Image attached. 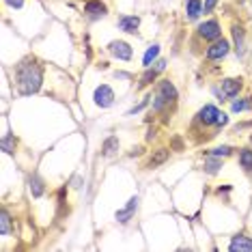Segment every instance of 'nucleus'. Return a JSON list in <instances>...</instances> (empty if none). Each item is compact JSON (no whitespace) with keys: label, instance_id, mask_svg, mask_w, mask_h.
I'll return each mask as SVG.
<instances>
[{"label":"nucleus","instance_id":"nucleus-8","mask_svg":"<svg viewBox=\"0 0 252 252\" xmlns=\"http://www.w3.org/2000/svg\"><path fill=\"white\" fill-rule=\"evenodd\" d=\"M114 91L110 84H99L95 91H93V101L97 108H101V110H106V108H110L114 104Z\"/></svg>","mask_w":252,"mask_h":252},{"label":"nucleus","instance_id":"nucleus-6","mask_svg":"<svg viewBox=\"0 0 252 252\" xmlns=\"http://www.w3.org/2000/svg\"><path fill=\"white\" fill-rule=\"evenodd\" d=\"M242 89H244V78H224L220 82L222 101H231L235 97H239Z\"/></svg>","mask_w":252,"mask_h":252},{"label":"nucleus","instance_id":"nucleus-11","mask_svg":"<svg viewBox=\"0 0 252 252\" xmlns=\"http://www.w3.org/2000/svg\"><path fill=\"white\" fill-rule=\"evenodd\" d=\"M84 15L95 22V20H101L108 15V4L104 2V0H87L84 2Z\"/></svg>","mask_w":252,"mask_h":252},{"label":"nucleus","instance_id":"nucleus-20","mask_svg":"<svg viewBox=\"0 0 252 252\" xmlns=\"http://www.w3.org/2000/svg\"><path fill=\"white\" fill-rule=\"evenodd\" d=\"M119 147H121V140L117 138V136H108L104 140V145H101V156L104 158H110L114 153L119 151Z\"/></svg>","mask_w":252,"mask_h":252},{"label":"nucleus","instance_id":"nucleus-4","mask_svg":"<svg viewBox=\"0 0 252 252\" xmlns=\"http://www.w3.org/2000/svg\"><path fill=\"white\" fill-rule=\"evenodd\" d=\"M231 41L224 37H220V39H216L214 43H209L207 45V50H205V59L207 61H224L228 54H231Z\"/></svg>","mask_w":252,"mask_h":252},{"label":"nucleus","instance_id":"nucleus-18","mask_svg":"<svg viewBox=\"0 0 252 252\" xmlns=\"http://www.w3.org/2000/svg\"><path fill=\"white\" fill-rule=\"evenodd\" d=\"M231 112H235V114L252 112V97H239V99H231Z\"/></svg>","mask_w":252,"mask_h":252},{"label":"nucleus","instance_id":"nucleus-23","mask_svg":"<svg viewBox=\"0 0 252 252\" xmlns=\"http://www.w3.org/2000/svg\"><path fill=\"white\" fill-rule=\"evenodd\" d=\"M0 147H2V151L4 153H13L15 151V147H18V138H15L13 134H4L2 136V140H0Z\"/></svg>","mask_w":252,"mask_h":252},{"label":"nucleus","instance_id":"nucleus-16","mask_svg":"<svg viewBox=\"0 0 252 252\" xmlns=\"http://www.w3.org/2000/svg\"><path fill=\"white\" fill-rule=\"evenodd\" d=\"M224 166V158H218V156H207L203 162V170L207 175H218L220 168Z\"/></svg>","mask_w":252,"mask_h":252},{"label":"nucleus","instance_id":"nucleus-2","mask_svg":"<svg viewBox=\"0 0 252 252\" xmlns=\"http://www.w3.org/2000/svg\"><path fill=\"white\" fill-rule=\"evenodd\" d=\"M179 99V91L170 80H159L156 93L151 95V112H166L170 106L177 104Z\"/></svg>","mask_w":252,"mask_h":252},{"label":"nucleus","instance_id":"nucleus-25","mask_svg":"<svg viewBox=\"0 0 252 252\" xmlns=\"http://www.w3.org/2000/svg\"><path fill=\"white\" fill-rule=\"evenodd\" d=\"M207 156H218V158H231L233 156V147L231 145H222V147H216L211 149V151H207Z\"/></svg>","mask_w":252,"mask_h":252},{"label":"nucleus","instance_id":"nucleus-22","mask_svg":"<svg viewBox=\"0 0 252 252\" xmlns=\"http://www.w3.org/2000/svg\"><path fill=\"white\" fill-rule=\"evenodd\" d=\"M168 158H170L168 149H158V151L153 153L151 158H149V166H151V168H153V166H159V164H164Z\"/></svg>","mask_w":252,"mask_h":252},{"label":"nucleus","instance_id":"nucleus-17","mask_svg":"<svg viewBox=\"0 0 252 252\" xmlns=\"http://www.w3.org/2000/svg\"><path fill=\"white\" fill-rule=\"evenodd\" d=\"M159 52H162V45H159V43L149 45L147 52H145V56H142V67H145V69H147V67H151L153 63L159 59Z\"/></svg>","mask_w":252,"mask_h":252},{"label":"nucleus","instance_id":"nucleus-30","mask_svg":"<svg viewBox=\"0 0 252 252\" xmlns=\"http://www.w3.org/2000/svg\"><path fill=\"white\" fill-rule=\"evenodd\" d=\"M226 192H231V186H224V188H218L216 194L218 196H222V194H226Z\"/></svg>","mask_w":252,"mask_h":252},{"label":"nucleus","instance_id":"nucleus-3","mask_svg":"<svg viewBox=\"0 0 252 252\" xmlns=\"http://www.w3.org/2000/svg\"><path fill=\"white\" fill-rule=\"evenodd\" d=\"M196 37L200 39V41H205V43H214L216 39H220V37H222L220 22L214 20V18L200 22V24L196 26Z\"/></svg>","mask_w":252,"mask_h":252},{"label":"nucleus","instance_id":"nucleus-21","mask_svg":"<svg viewBox=\"0 0 252 252\" xmlns=\"http://www.w3.org/2000/svg\"><path fill=\"white\" fill-rule=\"evenodd\" d=\"M28 183H31V194L35 198H39V196H43V194H45V183L39 179L37 175H32L31 179H28Z\"/></svg>","mask_w":252,"mask_h":252},{"label":"nucleus","instance_id":"nucleus-10","mask_svg":"<svg viewBox=\"0 0 252 252\" xmlns=\"http://www.w3.org/2000/svg\"><path fill=\"white\" fill-rule=\"evenodd\" d=\"M108 52H110L117 61H131V56H134V50H131V45L127 41H121V39H114V41L108 43Z\"/></svg>","mask_w":252,"mask_h":252},{"label":"nucleus","instance_id":"nucleus-12","mask_svg":"<svg viewBox=\"0 0 252 252\" xmlns=\"http://www.w3.org/2000/svg\"><path fill=\"white\" fill-rule=\"evenodd\" d=\"M138 205H140V196L136 194V196H131V198L127 200V205H125L123 209H119L117 214H114V218H117L119 224H127L131 218H134L136 211H138Z\"/></svg>","mask_w":252,"mask_h":252},{"label":"nucleus","instance_id":"nucleus-19","mask_svg":"<svg viewBox=\"0 0 252 252\" xmlns=\"http://www.w3.org/2000/svg\"><path fill=\"white\" fill-rule=\"evenodd\" d=\"M237 164H239V168L246 170V173H252V149H250V147L239 149Z\"/></svg>","mask_w":252,"mask_h":252},{"label":"nucleus","instance_id":"nucleus-5","mask_svg":"<svg viewBox=\"0 0 252 252\" xmlns=\"http://www.w3.org/2000/svg\"><path fill=\"white\" fill-rule=\"evenodd\" d=\"M218 114H220V110L214 106V104H207V106H203L200 110L196 112V119H194V125H200V127H205V129H214L216 127V119H218Z\"/></svg>","mask_w":252,"mask_h":252},{"label":"nucleus","instance_id":"nucleus-1","mask_svg":"<svg viewBox=\"0 0 252 252\" xmlns=\"http://www.w3.org/2000/svg\"><path fill=\"white\" fill-rule=\"evenodd\" d=\"M43 82V67L35 56L20 61L15 65V87L20 95H35Z\"/></svg>","mask_w":252,"mask_h":252},{"label":"nucleus","instance_id":"nucleus-29","mask_svg":"<svg viewBox=\"0 0 252 252\" xmlns=\"http://www.w3.org/2000/svg\"><path fill=\"white\" fill-rule=\"evenodd\" d=\"M4 4H9L11 9H22L24 7V0H4Z\"/></svg>","mask_w":252,"mask_h":252},{"label":"nucleus","instance_id":"nucleus-14","mask_svg":"<svg viewBox=\"0 0 252 252\" xmlns=\"http://www.w3.org/2000/svg\"><path fill=\"white\" fill-rule=\"evenodd\" d=\"M228 250L231 252H250L252 250V237H248L246 233H237L235 237H231Z\"/></svg>","mask_w":252,"mask_h":252},{"label":"nucleus","instance_id":"nucleus-27","mask_svg":"<svg viewBox=\"0 0 252 252\" xmlns=\"http://www.w3.org/2000/svg\"><path fill=\"white\" fill-rule=\"evenodd\" d=\"M226 125H228V114H226V112H222V110H220V114H218V119H216V127H214V129L218 131V129H222V127H226Z\"/></svg>","mask_w":252,"mask_h":252},{"label":"nucleus","instance_id":"nucleus-7","mask_svg":"<svg viewBox=\"0 0 252 252\" xmlns=\"http://www.w3.org/2000/svg\"><path fill=\"white\" fill-rule=\"evenodd\" d=\"M162 71H166V59H158L151 67H147L145 73L140 76V80H138V89H147V87H151V84L156 82L158 76H159Z\"/></svg>","mask_w":252,"mask_h":252},{"label":"nucleus","instance_id":"nucleus-26","mask_svg":"<svg viewBox=\"0 0 252 252\" xmlns=\"http://www.w3.org/2000/svg\"><path fill=\"white\" fill-rule=\"evenodd\" d=\"M147 106H151V95H147V97H145V99H142V101H140V104H138V106L129 108V110H127V117H134V114H138V112H142V110H145V108H147Z\"/></svg>","mask_w":252,"mask_h":252},{"label":"nucleus","instance_id":"nucleus-28","mask_svg":"<svg viewBox=\"0 0 252 252\" xmlns=\"http://www.w3.org/2000/svg\"><path fill=\"white\" fill-rule=\"evenodd\" d=\"M218 2H220V0H203V11L205 13H211V11L216 9Z\"/></svg>","mask_w":252,"mask_h":252},{"label":"nucleus","instance_id":"nucleus-15","mask_svg":"<svg viewBox=\"0 0 252 252\" xmlns=\"http://www.w3.org/2000/svg\"><path fill=\"white\" fill-rule=\"evenodd\" d=\"M203 0H186V20L196 22L203 15Z\"/></svg>","mask_w":252,"mask_h":252},{"label":"nucleus","instance_id":"nucleus-24","mask_svg":"<svg viewBox=\"0 0 252 252\" xmlns=\"http://www.w3.org/2000/svg\"><path fill=\"white\" fill-rule=\"evenodd\" d=\"M9 233H11V214H9V209H2L0 211V235L7 237Z\"/></svg>","mask_w":252,"mask_h":252},{"label":"nucleus","instance_id":"nucleus-13","mask_svg":"<svg viewBox=\"0 0 252 252\" xmlns=\"http://www.w3.org/2000/svg\"><path fill=\"white\" fill-rule=\"evenodd\" d=\"M117 26H119V31L127 32V35H136L140 28V18L138 15H121L117 22Z\"/></svg>","mask_w":252,"mask_h":252},{"label":"nucleus","instance_id":"nucleus-9","mask_svg":"<svg viewBox=\"0 0 252 252\" xmlns=\"http://www.w3.org/2000/svg\"><path fill=\"white\" fill-rule=\"evenodd\" d=\"M231 35H233V50L237 52L239 59H244L246 52H248V43H246V28L235 22V24L231 26Z\"/></svg>","mask_w":252,"mask_h":252}]
</instances>
